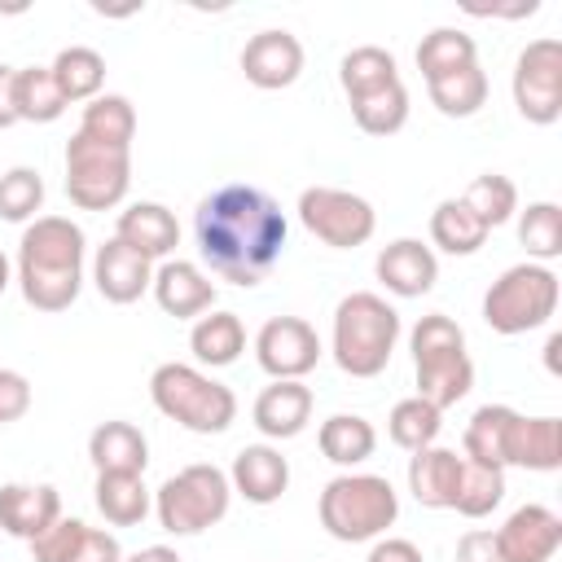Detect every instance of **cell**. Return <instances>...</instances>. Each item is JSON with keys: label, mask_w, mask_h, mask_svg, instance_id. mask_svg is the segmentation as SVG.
I'll return each mask as SVG.
<instances>
[{"label": "cell", "mask_w": 562, "mask_h": 562, "mask_svg": "<svg viewBox=\"0 0 562 562\" xmlns=\"http://www.w3.org/2000/svg\"><path fill=\"white\" fill-rule=\"evenodd\" d=\"M202 263L228 285H259L285 250V215L255 184H220L193 211Z\"/></svg>", "instance_id": "1"}, {"label": "cell", "mask_w": 562, "mask_h": 562, "mask_svg": "<svg viewBox=\"0 0 562 562\" xmlns=\"http://www.w3.org/2000/svg\"><path fill=\"white\" fill-rule=\"evenodd\" d=\"M18 290L35 312H66L83 290V228L66 215H35L18 241Z\"/></svg>", "instance_id": "2"}, {"label": "cell", "mask_w": 562, "mask_h": 562, "mask_svg": "<svg viewBox=\"0 0 562 562\" xmlns=\"http://www.w3.org/2000/svg\"><path fill=\"white\" fill-rule=\"evenodd\" d=\"M400 342V312L373 294L356 290L334 307V364L351 378H378Z\"/></svg>", "instance_id": "3"}, {"label": "cell", "mask_w": 562, "mask_h": 562, "mask_svg": "<svg viewBox=\"0 0 562 562\" xmlns=\"http://www.w3.org/2000/svg\"><path fill=\"white\" fill-rule=\"evenodd\" d=\"M408 342H413L417 395L426 404H435L443 413V408H452L457 400L470 395V386H474V360L465 351V329L452 316H443V312L422 316L413 325Z\"/></svg>", "instance_id": "4"}, {"label": "cell", "mask_w": 562, "mask_h": 562, "mask_svg": "<svg viewBox=\"0 0 562 562\" xmlns=\"http://www.w3.org/2000/svg\"><path fill=\"white\" fill-rule=\"evenodd\" d=\"M149 400L162 417H171L176 426H184L193 435H224L237 417V395L224 382H215L211 373L180 364V360H167L154 369Z\"/></svg>", "instance_id": "5"}, {"label": "cell", "mask_w": 562, "mask_h": 562, "mask_svg": "<svg viewBox=\"0 0 562 562\" xmlns=\"http://www.w3.org/2000/svg\"><path fill=\"white\" fill-rule=\"evenodd\" d=\"M316 514L321 527L342 544L378 540L400 518V492L382 474H338L325 483Z\"/></svg>", "instance_id": "6"}, {"label": "cell", "mask_w": 562, "mask_h": 562, "mask_svg": "<svg viewBox=\"0 0 562 562\" xmlns=\"http://www.w3.org/2000/svg\"><path fill=\"white\" fill-rule=\"evenodd\" d=\"M553 312H558V272L549 263H531V259L514 263L483 294V321L505 338L549 325Z\"/></svg>", "instance_id": "7"}, {"label": "cell", "mask_w": 562, "mask_h": 562, "mask_svg": "<svg viewBox=\"0 0 562 562\" xmlns=\"http://www.w3.org/2000/svg\"><path fill=\"white\" fill-rule=\"evenodd\" d=\"M233 501V483L220 465H184L180 474H171L158 492H154V514L158 527L171 536H198L206 527H215L228 514Z\"/></svg>", "instance_id": "8"}, {"label": "cell", "mask_w": 562, "mask_h": 562, "mask_svg": "<svg viewBox=\"0 0 562 562\" xmlns=\"http://www.w3.org/2000/svg\"><path fill=\"white\" fill-rule=\"evenodd\" d=\"M132 184V149L105 145L83 132L66 140V198L79 211H110L127 198Z\"/></svg>", "instance_id": "9"}, {"label": "cell", "mask_w": 562, "mask_h": 562, "mask_svg": "<svg viewBox=\"0 0 562 562\" xmlns=\"http://www.w3.org/2000/svg\"><path fill=\"white\" fill-rule=\"evenodd\" d=\"M299 220L303 228L334 246V250H351V246H364L378 228V215L373 206L351 193V189H334V184H312L299 193Z\"/></svg>", "instance_id": "10"}, {"label": "cell", "mask_w": 562, "mask_h": 562, "mask_svg": "<svg viewBox=\"0 0 562 562\" xmlns=\"http://www.w3.org/2000/svg\"><path fill=\"white\" fill-rule=\"evenodd\" d=\"M514 105L527 123L549 127L562 114V40L540 35L514 61Z\"/></svg>", "instance_id": "11"}, {"label": "cell", "mask_w": 562, "mask_h": 562, "mask_svg": "<svg viewBox=\"0 0 562 562\" xmlns=\"http://www.w3.org/2000/svg\"><path fill=\"white\" fill-rule=\"evenodd\" d=\"M255 360L272 382H303L321 360V338L303 316H272L255 334Z\"/></svg>", "instance_id": "12"}, {"label": "cell", "mask_w": 562, "mask_h": 562, "mask_svg": "<svg viewBox=\"0 0 562 562\" xmlns=\"http://www.w3.org/2000/svg\"><path fill=\"white\" fill-rule=\"evenodd\" d=\"M496 549L505 562H553L562 549V518L549 505H518L505 527H496Z\"/></svg>", "instance_id": "13"}, {"label": "cell", "mask_w": 562, "mask_h": 562, "mask_svg": "<svg viewBox=\"0 0 562 562\" xmlns=\"http://www.w3.org/2000/svg\"><path fill=\"white\" fill-rule=\"evenodd\" d=\"M373 272H378V281H382L395 299H422V294H430L435 281H439V259H435V250H430L426 241H417V237H395V241H386V246L378 250Z\"/></svg>", "instance_id": "14"}, {"label": "cell", "mask_w": 562, "mask_h": 562, "mask_svg": "<svg viewBox=\"0 0 562 562\" xmlns=\"http://www.w3.org/2000/svg\"><path fill=\"white\" fill-rule=\"evenodd\" d=\"M241 70L263 92L290 88L303 75V44H299V35H290V31H259V35H250L246 48H241Z\"/></svg>", "instance_id": "15"}, {"label": "cell", "mask_w": 562, "mask_h": 562, "mask_svg": "<svg viewBox=\"0 0 562 562\" xmlns=\"http://www.w3.org/2000/svg\"><path fill=\"white\" fill-rule=\"evenodd\" d=\"M149 290H154L158 307L167 316H176V321H193V316L211 312V303H215V281L189 259H162L154 268V285Z\"/></svg>", "instance_id": "16"}, {"label": "cell", "mask_w": 562, "mask_h": 562, "mask_svg": "<svg viewBox=\"0 0 562 562\" xmlns=\"http://www.w3.org/2000/svg\"><path fill=\"white\" fill-rule=\"evenodd\" d=\"M57 518H61L57 487H48V483H4L0 487V531H9V536L31 544Z\"/></svg>", "instance_id": "17"}, {"label": "cell", "mask_w": 562, "mask_h": 562, "mask_svg": "<svg viewBox=\"0 0 562 562\" xmlns=\"http://www.w3.org/2000/svg\"><path fill=\"white\" fill-rule=\"evenodd\" d=\"M92 281L105 303L123 307V303H136L154 285V263L145 255H136L132 246H123L119 237H110L92 259Z\"/></svg>", "instance_id": "18"}, {"label": "cell", "mask_w": 562, "mask_h": 562, "mask_svg": "<svg viewBox=\"0 0 562 562\" xmlns=\"http://www.w3.org/2000/svg\"><path fill=\"white\" fill-rule=\"evenodd\" d=\"M228 483H233V492H241L250 505H272V501H281V492L290 487V461H285L281 448H272V443H246V448L233 457Z\"/></svg>", "instance_id": "19"}, {"label": "cell", "mask_w": 562, "mask_h": 562, "mask_svg": "<svg viewBox=\"0 0 562 562\" xmlns=\"http://www.w3.org/2000/svg\"><path fill=\"white\" fill-rule=\"evenodd\" d=\"M114 237L154 263V259H171V250L180 246V224L162 202H132L127 211H119Z\"/></svg>", "instance_id": "20"}, {"label": "cell", "mask_w": 562, "mask_h": 562, "mask_svg": "<svg viewBox=\"0 0 562 562\" xmlns=\"http://www.w3.org/2000/svg\"><path fill=\"white\" fill-rule=\"evenodd\" d=\"M312 404H316L312 400V386H303V382H272V386L259 391L250 417H255L259 435H268V439H294L312 422Z\"/></svg>", "instance_id": "21"}, {"label": "cell", "mask_w": 562, "mask_h": 562, "mask_svg": "<svg viewBox=\"0 0 562 562\" xmlns=\"http://www.w3.org/2000/svg\"><path fill=\"white\" fill-rule=\"evenodd\" d=\"M461 461L452 448H422L408 457V492L417 496V505L426 509H452L457 501V487H461Z\"/></svg>", "instance_id": "22"}, {"label": "cell", "mask_w": 562, "mask_h": 562, "mask_svg": "<svg viewBox=\"0 0 562 562\" xmlns=\"http://www.w3.org/2000/svg\"><path fill=\"white\" fill-rule=\"evenodd\" d=\"M88 457H92L97 474H145L149 443H145L140 426H132V422H101L88 435Z\"/></svg>", "instance_id": "23"}, {"label": "cell", "mask_w": 562, "mask_h": 562, "mask_svg": "<svg viewBox=\"0 0 562 562\" xmlns=\"http://www.w3.org/2000/svg\"><path fill=\"white\" fill-rule=\"evenodd\" d=\"M505 465H522V470H558L562 465V422L558 417H514L509 430V448H505Z\"/></svg>", "instance_id": "24"}, {"label": "cell", "mask_w": 562, "mask_h": 562, "mask_svg": "<svg viewBox=\"0 0 562 562\" xmlns=\"http://www.w3.org/2000/svg\"><path fill=\"white\" fill-rule=\"evenodd\" d=\"M189 351L198 356V364H211V369L233 364L246 351V325H241V316L237 312L198 316L193 329H189Z\"/></svg>", "instance_id": "25"}, {"label": "cell", "mask_w": 562, "mask_h": 562, "mask_svg": "<svg viewBox=\"0 0 562 562\" xmlns=\"http://www.w3.org/2000/svg\"><path fill=\"white\" fill-rule=\"evenodd\" d=\"M316 443H321L325 461H334V465H360V461L373 457L378 430H373V422H364L360 413H334V417L321 422Z\"/></svg>", "instance_id": "26"}, {"label": "cell", "mask_w": 562, "mask_h": 562, "mask_svg": "<svg viewBox=\"0 0 562 562\" xmlns=\"http://www.w3.org/2000/svg\"><path fill=\"white\" fill-rule=\"evenodd\" d=\"M92 501L110 527H136V522H145V514L154 505L140 474H97Z\"/></svg>", "instance_id": "27"}, {"label": "cell", "mask_w": 562, "mask_h": 562, "mask_svg": "<svg viewBox=\"0 0 562 562\" xmlns=\"http://www.w3.org/2000/svg\"><path fill=\"white\" fill-rule=\"evenodd\" d=\"M66 97L53 79L48 66H22L13 70V110H18V123H53L66 114Z\"/></svg>", "instance_id": "28"}, {"label": "cell", "mask_w": 562, "mask_h": 562, "mask_svg": "<svg viewBox=\"0 0 562 562\" xmlns=\"http://www.w3.org/2000/svg\"><path fill=\"white\" fill-rule=\"evenodd\" d=\"M514 408L509 404H483L474 408L470 426H465V457L470 461H483V465H496L505 470V448H509V430H514Z\"/></svg>", "instance_id": "29"}, {"label": "cell", "mask_w": 562, "mask_h": 562, "mask_svg": "<svg viewBox=\"0 0 562 562\" xmlns=\"http://www.w3.org/2000/svg\"><path fill=\"white\" fill-rule=\"evenodd\" d=\"M338 83H342L347 101H356V97H369V92H378V88L400 83V66H395V57H391L386 48L360 44V48H351V53L338 61Z\"/></svg>", "instance_id": "30"}, {"label": "cell", "mask_w": 562, "mask_h": 562, "mask_svg": "<svg viewBox=\"0 0 562 562\" xmlns=\"http://www.w3.org/2000/svg\"><path fill=\"white\" fill-rule=\"evenodd\" d=\"M430 241L448 255H474L487 241V224L461 198H443L430 211Z\"/></svg>", "instance_id": "31"}, {"label": "cell", "mask_w": 562, "mask_h": 562, "mask_svg": "<svg viewBox=\"0 0 562 562\" xmlns=\"http://www.w3.org/2000/svg\"><path fill=\"white\" fill-rule=\"evenodd\" d=\"M53 79H57V88H61V97L66 101H92V97H101V83H105V57L97 53V48H88V44H70V48H61L57 57H53Z\"/></svg>", "instance_id": "32"}, {"label": "cell", "mask_w": 562, "mask_h": 562, "mask_svg": "<svg viewBox=\"0 0 562 562\" xmlns=\"http://www.w3.org/2000/svg\"><path fill=\"white\" fill-rule=\"evenodd\" d=\"M479 61V48H474V35L457 31V26H435L430 35H422L417 44V70L422 79H439V75H452L461 66H474Z\"/></svg>", "instance_id": "33"}, {"label": "cell", "mask_w": 562, "mask_h": 562, "mask_svg": "<svg viewBox=\"0 0 562 562\" xmlns=\"http://www.w3.org/2000/svg\"><path fill=\"white\" fill-rule=\"evenodd\" d=\"M426 92H430V101H435L439 114H448V119H470V114H479L483 101H487V75H483V66L474 61V66H461V70H452V75L430 79Z\"/></svg>", "instance_id": "34"}, {"label": "cell", "mask_w": 562, "mask_h": 562, "mask_svg": "<svg viewBox=\"0 0 562 562\" xmlns=\"http://www.w3.org/2000/svg\"><path fill=\"white\" fill-rule=\"evenodd\" d=\"M79 132L92 136V140H105V145H127L132 149V136H136V110L127 97L119 92H101L83 105V119H79Z\"/></svg>", "instance_id": "35"}, {"label": "cell", "mask_w": 562, "mask_h": 562, "mask_svg": "<svg viewBox=\"0 0 562 562\" xmlns=\"http://www.w3.org/2000/svg\"><path fill=\"white\" fill-rule=\"evenodd\" d=\"M439 426H443V413H439L435 404H426L422 395L400 400V404L391 408V417H386V435H391V443L404 448V452L430 448V443L439 439Z\"/></svg>", "instance_id": "36"}, {"label": "cell", "mask_w": 562, "mask_h": 562, "mask_svg": "<svg viewBox=\"0 0 562 562\" xmlns=\"http://www.w3.org/2000/svg\"><path fill=\"white\" fill-rule=\"evenodd\" d=\"M501 501H505V470L465 457V461H461V487H457L452 509H457L461 518H487Z\"/></svg>", "instance_id": "37"}, {"label": "cell", "mask_w": 562, "mask_h": 562, "mask_svg": "<svg viewBox=\"0 0 562 562\" xmlns=\"http://www.w3.org/2000/svg\"><path fill=\"white\" fill-rule=\"evenodd\" d=\"M351 119L369 136H395L408 123V88L391 83V88H378L369 97H356L351 101Z\"/></svg>", "instance_id": "38"}, {"label": "cell", "mask_w": 562, "mask_h": 562, "mask_svg": "<svg viewBox=\"0 0 562 562\" xmlns=\"http://www.w3.org/2000/svg\"><path fill=\"white\" fill-rule=\"evenodd\" d=\"M461 202H465V206L487 224V233H492V228H501L505 220H514V211H518V189H514L509 176L483 171V176L470 180V189L461 193Z\"/></svg>", "instance_id": "39"}, {"label": "cell", "mask_w": 562, "mask_h": 562, "mask_svg": "<svg viewBox=\"0 0 562 562\" xmlns=\"http://www.w3.org/2000/svg\"><path fill=\"white\" fill-rule=\"evenodd\" d=\"M518 241L527 246L531 263H549L562 255V206L558 202H531L518 215Z\"/></svg>", "instance_id": "40"}, {"label": "cell", "mask_w": 562, "mask_h": 562, "mask_svg": "<svg viewBox=\"0 0 562 562\" xmlns=\"http://www.w3.org/2000/svg\"><path fill=\"white\" fill-rule=\"evenodd\" d=\"M44 206V180L35 167H13L0 176V215L22 224V220H35V211Z\"/></svg>", "instance_id": "41"}, {"label": "cell", "mask_w": 562, "mask_h": 562, "mask_svg": "<svg viewBox=\"0 0 562 562\" xmlns=\"http://www.w3.org/2000/svg\"><path fill=\"white\" fill-rule=\"evenodd\" d=\"M61 562H123V549H119V536L114 531H101V527L79 522L75 536H70V549L61 553Z\"/></svg>", "instance_id": "42"}, {"label": "cell", "mask_w": 562, "mask_h": 562, "mask_svg": "<svg viewBox=\"0 0 562 562\" xmlns=\"http://www.w3.org/2000/svg\"><path fill=\"white\" fill-rule=\"evenodd\" d=\"M26 408H31V382H26V373L0 369V426L26 417Z\"/></svg>", "instance_id": "43"}, {"label": "cell", "mask_w": 562, "mask_h": 562, "mask_svg": "<svg viewBox=\"0 0 562 562\" xmlns=\"http://www.w3.org/2000/svg\"><path fill=\"white\" fill-rule=\"evenodd\" d=\"M457 562H505L496 549V531H465L457 540Z\"/></svg>", "instance_id": "44"}, {"label": "cell", "mask_w": 562, "mask_h": 562, "mask_svg": "<svg viewBox=\"0 0 562 562\" xmlns=\"http://www.w3.org/2000/svg\"><path fill=\"white\" fill-rule=\"evenodd\" d=\"M364 562H426V558H422V549H417L413 540L386 536V540H373V549H369Z\"/></svg>", "instance_id": "45"}, {"label": "cell", "mask_w": 562, "mask_h": 562, "mask_svg": "<svg viewBox=\"0 0 562 562\" xmlns=\"http://www.w3.org/2000/svg\"><path fill=\"white\" fill-rule=\"evenodd\" d=\"M18 110H13V66H0V127H13Z\"/></svg>", "instance_id": "46"}, {"label": "cell", "mask_w": 562, "mask_h": 562, "mask_svg": "<svg viewBox=\"0 0 562 562\" xmlns=\"http://www.w3.org/2000/svg\"><path fill=\"white\" fill-rule=\"evenodd\" d=\"M123 562H180V553L167 549V544H149V549H136V553L123 558Z\"/></svg>", "instance_id": "47"}, {"label": "cell", "mask_w": 562, "mask_h": 562, "mask_svg": "<svg viewBox=\"0 0 562 562\" xmlns=\"http://www.w3.org/2000/svg\"><path fill=\"white\" fill-rule=\"evenodd\" d=\"M558 347H562V338L553 334V338H549V347H544V360H549V369H558Z\"/></svg>", "instance_id": "48"}, {"label": "cell", "mask_w": 562, "mask_h": 562, "mask_svg": "<svg viewBox=\"0 0 562 562\" xmlns=\"http://www.w3.org/2000/svg\"><path fill=\"white\" fill-rule=\"evenodd\" d=\"M9 290V259H4V250H0V294Z\"/></svg>", "instance_id": "49"}]
</instances>
